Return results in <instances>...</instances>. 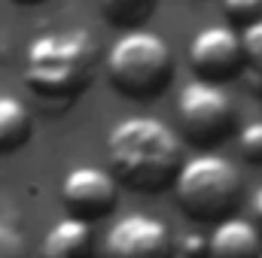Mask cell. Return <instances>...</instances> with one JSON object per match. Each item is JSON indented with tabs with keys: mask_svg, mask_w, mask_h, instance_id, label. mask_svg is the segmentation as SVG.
Instances as JSON below:
<instances>
[{
	"mask_svg": "<svg viewBox=\"0 0 262 258\" xmlns=\"http://www.w3.org/2000/svg\"><path fill=\"white\" fill-rule=\"evenodd\" d=\"M180 249H183L189 258H204V255H207V237L192 234V237H186V240L180 243Z\"/></svg>",
	"mask_w": 262,
	"mask_h": 258,
	"instance_id": "17",
	"label": "cell"
},
{
	"mask_svg": "<svg viewBox=\"0 0 262 258\" xmlns=\"http://www.w3.org/2000/svg\"><path fill=\"white\" fill-rule=\"evenodd\" d=\"M238 149L247 161L262 164V122H250L238 131Z\"/></svg>",
	"mask_w": 262,
	"mask_h": 258,
	"instance_id": "15",
	"label": "cell"
},
{
	"mask_svg": "<svg viewBox=\"0 0 262 258\" xmlns=\"http://www.w3.org/2000/svg\"><path fill=\"white\" fill-rule=\"evenodd\" d=\"M98 67V46L89 31H52L31 40L25 52V82L43 100L67 104L89 88Z\"/></svg>",
	"mask_w": 262,
	"mask_h": 258,
	"instance_id": "2",
	"label": "cell"
},
{
	"mask_svg": "<svg viewBox=\"0 0 262 258\" xmlns=\"http://www.w3.org/2000/svg\"><path fill=\"white\" fill-rule=\"evenodd\" d=\"M110 170L134 192H162L183 170V143L177 131L149 116L122 119L107 137Z\"/></svg>",
	"mask_w": 262,
	"mask_h": 258,
	"instance_id": "1",
	"label": "cell"
},
{
	"mask_svg": "<svg viewBox=\"0 0 262 258\" xmlns=\"http://www.w3.org/2000/svg\"><path fill=\"white\" fill-rule=\"evenodd\" d=\"M31 128H34L31 110L12 94H0V155L25 146L31 137Z\"/></svg>",
	"mask_w": 262,
	"mask_h": 258,
	"instance_id": "11",
	"label": "cell"
},
{
	"mask_svg": "<svg viewBox=\"0 0 262 258\" xmlns=\"http://www.w3.org/2000/svg\"><path fill=\"white\" fill-rule=\"evenodd\" d=\"M95 252V234H92V222L79 219V216H67L58 219L40 246L43 258H92Z\"/></svg>",
	"mask_w": 262,
	"mask_h": 258,
	"instance_id": "10",
	"label": "cell"
},
{
	"mask_svg": "<svg viewBox=\"0 0 262 258\" xmlns=\"http://www.w3.org/2000/svg\"><path fill=\"white\" fill-rule=\"evenodd\" d=\"M0 258H31L28 240L6 222H0Z\"/></svg>",
	"mask_w": 262,
	"mask_h": 258,
	"instance_id": "16",
	"label": "cell"
},
{
	"mask_svg": "<svg viewBox=\"0 0 262 258\" xmlns=\"http://www.w3.org/2000/svg\"><path fill=\"white\" fill-rule=\"evenodd\" d=\"M262 231L256 222L229 216L207 234V258H259Z\"/></svg>",
	"mask_w": 262,
	"mask_h": 258,
	"instance_id": "9",
	"label": "cell"
},
{
	"mask_svg": "<svg viewBox=\"0 0 262 258\" xmlns=\"http://www.w3.org/2000/svg\"><path fill=\"white\" fill-rule=\"evenodd\" d=\"M18 3H40V0H18Z\"/></svg>",
	"mask_w": 262,
	"mask_h": 258,
	"instance_id": "19",
	"label": "cell"
},
{
	"mask_svg": "<svg viewBox=\"0 0 262 258\" xmlns=\"http://www.w3.org/2000/svg\"><path fill=\"white\" fill-rule=\"evenodd\" d=\"M174 194L189 219L216 225L229 219L241 200V173L229 158L216 152H201L183 164L174 183Z\"/></svg>",
	"mask_w": 262,
	"mask_h": 258,
	"instance_id": "3",
	"label": "cell"
},
{
	"mask_svg": "<svg viewBox=\"0 0 262 258\" xmlns=\"http://www.w3.org/2000/svg\"><path fill=\"white\" fill-rule=\"evenodd\" d=\"M223 9L235 24H241V31L262 21V0H223Z\"/></svg>",
	"mask_w": 262,
	"mask_h": 258,
	"instance_id": "13",
	"label": "cell"
},
{
	"mask_svg": "<svg viewBox=\"0 0 262 258\" xmlns=\"http://www.w3.org/2000/svg\"><path fill=\"white\" fill-rule=\"evenodd\" d=\"M253 222L259 225V231H262V186H259V192L253 194Z\"/></svg>",
	"mask_w": 262,
	"mask_h": 258,
	"instance_id": "18",
	"label": "cell"
},
{
	"mask_svg": "<svg viewBox=\"0 0 262 258\" xmlns=\"http://www.w3.org/2000/svg\"><path fill=\"white\" fill-rule=\"evenodd\" d=\"M61 203L85 222L101 219L116 207V176L95 164L73 167L61 183Z\"/></svg>",
	"mask_w": 262,
	"mask_h": 258,
	"instance_id": "7",
	"label": "cell"
},
{
	"mask_svg": "<svg viewBox=\"0 0 262 258\" xmlns=\"http://www.w3.org/2000/svg\"><path fill=\"white\" fill-rule=\"evenodd\" d=\"M98 6L110 24L125 31H140V24L152 15L159 0H98Z\"/></svg>",
	"mask_w": 262,
	"mask_h": 258,
	"instance_id": "12",
	"label": "cell"
},
{
	"mask_svg": "<svg viewBox=\"0 0 262 258\" xmlns=\"http://www.w3.org/2000/svg\"><path fill=\"white\" fill-rule=\"evenodd\" d=\"M171 70L168 43L149 31H125L107 55V76L113 88L137 100L162 94L171 82Z\"/></svg>",
	"mask_w": 262,
	"mask_h": 258,
	"instance_id": "4",
	"label": "cell"
},
{
	"mask_svg": "<svg viewBox=\"0 0 262 258\" xmlns=\"http://www.w3.org/2000/svg\"><path fill=\"white\" fill-rule=\"evenodd\" d=\"M259 258H262V255H259Z\"/></svg>",
	"mask_w": 262,
	"mask_h": 258,
	"instance_id": "20",
	"label": "cell"
},
{
	"mask_svg": "<svg viewBox=\"0 0 262 258\" xmlns=\"http://www.w3.org/2000/svg\"><path fill=\"white\" fill-rule=\"evenodd\" d=\"M177 119H180V131L192 143L210 146L232 131L235 104L220 85L207 79H192L177 94Z\"/></svg>",
	"mask_w": 262,
	"mask_h": 258,
	"instance_id": "5",
	"label": "cell"
},
{
	"mask_svg": "<svg viewBox=\"0 0 262 258\" xmlns=\"http://www.w3.org/2000/svg\"><path fill=\"white\" fill-rule=\"evenodd\" d=\"M101 249L104 258H171L174 237L162 219L146 213H131L110 225Z\"/></svg>",
	"mask_w": 262,
	"mask_h": 258,
	"instance_id": "6",
	"label": "cell"
},
{
	"mask_svg": "<svg viewBox=\"0 0 262 258\" xmlns=\"http://www.w3.org/2000/svg\"><path fill=\"white\" fill-rule=\"evenodd\" d=\"M189 61L198 70V76L207 79V82L235 76L241 61H244L241 34H235L226 24L201 28L195 34V40H192V46H189Z\"/></svg>",
	"mask_w": 262,
	"mask_h": 258,
	"instance_id": "8",
	"label": "cell"
},
{
	"mask_svg": "<svg viewBox=\"0 0 262 258\" xmlns=\"http://www.w3.org/2000/svg\"><path fill=\"white\" fill-rule=\"evenodd\" d=\"M241 43H244V61L256 76H262V21L241 31Z\"/></svg>",
	"mask_w": 262,
	"mask_h": 258,
	"instance_id": "14",
	"label": "cell"
}]
</instances>
